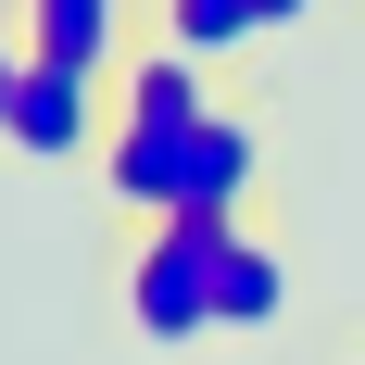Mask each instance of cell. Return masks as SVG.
I'll use <instances>...</instances> for the list:
<instances>
[{
  "mask_svg": "<svg viewBox=\"0 0 365 365\" xmlns=\"http://www.w3.org/2000/svg\"><path fill=\"white\" fill-rule=\"evenodd\" d=\"M227 240H240V227H215V215L139 227V252H126V328H139V340H202V328H215Z\"/></svg>",
  "mask_w": 365,
  "mask_h": 365,
  "instance_id": "6da1fadb",
  "label": "cell"
},
{
  "mask_svg": "<svg viewBox=\"0 0 365 365\" xmlns=\"http://www.w3.org/2000/svg\"><path fill=\"white\" fill-rule=\"evenodd\" d=\"M88 88H101V76H76V63H26L0 151H26V164H76V151H88V126H101V101H88Z\"/></svg>",
  "mask_w": 365,
  "mask_h": 365,
  "instance_id": "7a4b0ae2",
  "label": "cell"
},
{
  "mask_svg": "<svg viewBox=\"0 0 365 365\" xmlns=\"http://www.w3.org/2000/svg\"><path fill=\"white\" fill-rule=\"evenodd\" d=\"M252 189H264V126H252V113H215L202 151H189V202H177V215L240 227V215H252Z\"/></svg>",
  "mask_w": 365,
  "mask_h": 365,
  "instance_id": "3957f363",
  "label": "cell"
},
{
  "mask_svg": "<svg viewBox=\"0 0 365 365\" xmlns=\"http://www.w3.org/2000/svg\"><path fill=\"white\" fill-rule=\"evenodd\" d=\"M113 38H126V0H26V51H38V63L101 76V63H113Z\"/></svg>",
  "mask_w": 365,
  "mask_h": 365,
  "instance_id": "277c9868",
  "label": "cell"
},
{
  "mask_svg": "<svg viewBox=\"0 0 365 365\" xmlns=\"http://www.w3.org/2000/svg\"><path fill=\"white\" fill-rule=\"evenodd\" d=\"M290 315V264H277V240H227V277H215V328H277Z\"/></svg>",
  "mask_w": 365,
  "mask_h": 365,
  "instance_id": "5b68a950",
  "label": "cell"
},
{
  "mask_svg": "<svg viewBox=\"0 0 365 365\" xmlns=\"http://www.w3.org/2000/svg\"><path fill=\"white\" fill-rule=\"evenodd\" d=\"M126 113H139V126H202V113H227V101L202 88L189 51H139V63H126Z\"/></svg>",
  "mask_w": 365,
  "mask_h": 365,
  "instance_id": "8992f818",
  "label": "cell"
},
{
  "mask_svg": "<svg viewBox=\"0 0 365 365\" xmlns=\"http://www.w3.org/2000/svg\"><path fill=\"white\" fill-rule=\"evenodd\" d=\"M252 26V0H164V51H189V63H215V51H240Z\"/></svg>",
  "mask_w": 365,
  "mask_h": 365,
  "instance_id": "52a82bcc",
  "label": "cell"
},
{
  "mask_svg": "<svg viewBox=\"0 0 365 365\" xmlns=\"http://www.w3.org/2000/svg\"><path fill=\"white\" fill-rule=\"evenodd\" d=\"M26 63H38V51H26L13 26H0V126H13V88H26Z\"/></svg>",
  "mask_w": 365,
  "mask_h": 365,
  "instance_id": "ba28073f",
  "label": "cell"
},
{
  "mask_svg": "<svg viewBox=\"0 0 365 365\" xmlns=\"http://www.w3.org/2000/svg\"><path fill=\"white\" fill-rule=\"evenodd\" d=\"M302 13H315V0H252V26L277 38V26H302Z\"/></svg>",
  "mask_w": 365,
  "mask_h": 365,
  "instance_id": "9c48e42d",
  "label": "cell"
}]
</instances>
